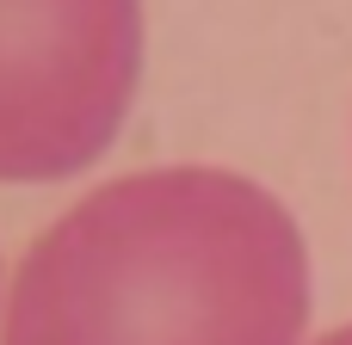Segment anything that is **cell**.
<instances>
[{"label": "cell", "instance_id": "cell-1", "mask_svg": "<svg viewBox=\"0 0 352 345\" xmlns=\"http://www.w3.org/2000/svg\"><path fill=\"white\" fill-rule=\"evenodd\" d=\"M309 247L235 167H142L68 204L12 265L0 345H303Z\"/></svg>", "mask_w": 352, "mask_h": 345}, {"label": "cell", "instance_id": "cell-2", "mask_svg": "<svg viewBox=\"0 0 352 345\" xmlns=\"http://www.w3.org/2000/svg\"><path fill=\"white\" fill-rule=\"evenodd\" d=\"M316 345H352V321H346V327H334V333H322Z\"/></svg>", "mask_w": 352, "mask_h": 345}, {"label": "cell", "instance_id": "cell-3", "mask_svg": "<svg viewBox=\"0 0 352 345\" xmlns=\"http://www.w3.org/2000/svg\"><path fill=\"white\" fill-rule=\"evenodd\" d=\"M0 302H6V290H0Z\"/></svg>", "mask_w": 352, "mask_h": 345}]
</instances>
